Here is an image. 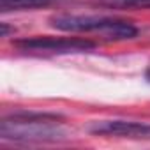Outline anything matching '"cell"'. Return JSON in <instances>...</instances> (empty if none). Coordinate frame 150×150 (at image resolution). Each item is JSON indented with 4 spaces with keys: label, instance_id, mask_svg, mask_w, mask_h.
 I'll return each instance as SVG.
<instances>
[{
    "label": "cell",
    "instance_id": "cell-2",
    "mask_svg": "<svg viewBox=\"0 0 150 150\" xmlns=\"http://www.w3.org/2000/svg\"><path fill=\"white\" fill-rule=\"evenodd\" d=\"M50 23L53 28H58L62 32H99L101 35L111 41L132 39L138 35V28L132 23L115 18H103V16L62 14V16H53Z\"/></svg>",
    "mask_w": 150,
    "mask_h": 150
},
{
    "label": "cell",
    "instance_id": "cell-8",
    "mask_svg": "<svg viewBox=\"0 0 150 150\" xmlns=\"http://www.w3.org/2000/svg\"><path fill=\"white\" fill-rule=\"evenodd\" d=\"M145 78L150 81V67H148V69H146V72H145Z\"/></svg>",
    "mask_w": 150,
    "mask_h": 150
},
{
    "label": "cell",
    "instance_id": "cell-1",
    "mask_svg": "<svg viewBox=\"0 0 150 150\" xmlns=\"http://www.w3.org/2000/svg\"><path fill=\"white\" fill-rule=\"evenodd\" d=\"M64 120L57 113L41 111H14L0 122V138L14 143H53L65 138L58 127Z\"/></svg>",
    "mask_w": 150,
    "mask_h": 150
},
{
    "label": "cell",
    "instance_id": "cell-5",
    "mask_svg": "<svg viewBox=\"0 0 150 150\" xmlns=\"http://www.w3.org/2000/svg\"><path fill=\"white\" fill-rule=\"evenodd\" d=\"M51 4V0H0V11H27V9H41Z\"/></svg>",
    "mask_w": 150,
    "mask_h": 150
},
{
    "label": "cell",
    "instance_id": "cell-6",
    "mask_svg": "<svg viewBox=\"0 0 150 150\" xmlns=\"http://www.w3.org/2000/svg\"><path fill=\"white\" fill-rule=\"evenodd\" d=\"M111 7H138V9H150V0H110Z\"/></svg>",
    "mask_w": 150,
    "mask_h": 150
},
{
    "label": "cell",
    "instance_id": "cell-4",
    "mask_svg": "<svg viewBox=\"0 0 150 150\" xmlns=\"http://www.w3.org/2000/svg\"><path fill=\"white\" fill-rule=\"evenodd\" d=\"M88 132L94 134V136L150 141V124L132 122V120H101V122H94L88 127Z\"/></svg>",
    "mask_w": 150,
    "mask_h": 150
},
{
    "label": "cell",
    "instance_id": "cell-3",
    "mask_svg": "<svg viewBox=\"0 0 150 150\" xmlns=\"http://www.w3.org/2000/svg\"><path fill=\"white\" fill-rule=\"evenodd\" d=\"M14 46L23 51H39V53H81L90 51L96 48L94 41L85 37H50V35H37V37H25L14 41Z\"/></svg>",
    "mask_w": 150,
    "mask_h": 150
},
{
    "label": "cell",
    "instance_id": "cell-7",
    "mask_svg": "<svg viewBox=\"0 0 150 150\" xmlns=\"http://www.w3.org/2000/svg\"><path fill=\"white\" fill-rule=\"evenodd\" d=\"M0 27H2V32H0V35H2V37H7V32H9L7 23H0Z\"/></svg>",
    "mask_w": 150,
    "mask_h": 150
}]
</instances>
